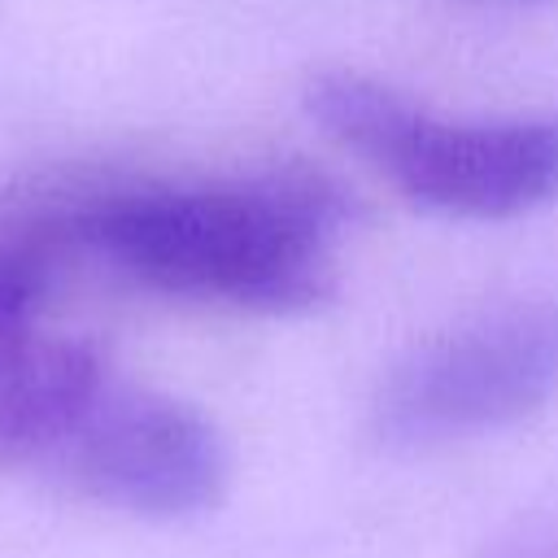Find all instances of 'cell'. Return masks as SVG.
Masks as SVG:
<instances>
[{
	"label": "cell",
	"mask_w": 558,
	"mask_h": 558,
	"mask_svg": "<svg viewBox=\"0 0 558 558\" xmlns=\"http://www.w3.org/2000/svg\"><path fill=\"white\" fill-rule=\"evenodd\" d=\"M480 558H558V532H554V527L523 523V527H514L510 536L493 541Z\"/></svg>",
	"instance_id": "obj_6"
},
{
	"label": "cell",
	"mask_w": 558,
	"mask_h": 558,
	"mask_svg": "<svg viewBox=\"0 0 558 558\" xmlns=\"http://www.w3.org/2000/svg\"><path fill=\"white\" fill-rule=\"evenodd\" d=\"M65 231H74V222L57 231H22L13 240H0V357L39 336V310L52 292L61 248L57 240Z\"/></svg>",
	"instance_id": "obj_5"
},
{
	"label": "cell",
	"mask_w": 558,
	"mask_h": 558,
	"mask_svg": "<svg viewBox=\"0 0 558 558\" xmlns=\"http://www.w3.org/2000/svg\"><path fill=\"white\" fill-rule=\"evenodd\" d=\"M506 4H554V0H506Z\"/></svg>",
	"instance_id": "obj_7"
},
{
	"label": "cell",
	"mask_w": 558,
	"mask_h": 558,
	"mask_svg": "<svg viewBox=\"0 0 558 558\" xmlns=\"http://www.w3.org/2000/svg\"><path fill=\"white\" fill-rule=\"evenodd\" d=\"M353 196L305 161L240 179L161 183L96 196L74 235L144 288L253 314H310L331 301L327 244L349 227Z\"/></svg>",
	"instance_id": "obj_1"
},
{
	"label": "cell",
	"mask_w": 558,
	"mask_h": 558,
	"mask_svg": "<svg viewBox=\"0 0 558 558\" xmlns=\"http://www.w3.org/2000/svg\"><path fill=\"white\" fill-rule=\"evenodd\" d=\"M558 401V301L523 296L410 344L366 397V436L427 453L519 427Z\"/></svg>",
	"instance_id": "obj_2"
},
{
	"label": "cell",
	"mask_w": 558,
	"mask_h": 558,
	"mask_svg": "<svg viewBox=\"0 0 558 558\" xmlns=\"http://www.w3.org/2000/svg\"><path fill=\"white\" fill-rule=\"evenodd\" d=\"M375 170L432 214L514 218L558 196V113L449 122L410 100Z\"/></svg>",
	"instance_id": "obj_4"
},
{
	"label": "cell",
	"mask_w": 558,
	"mask_h": 558,
	"mask_svg": "<svg viewBox=\"0 0 558 558\" xmlns=\"http://www.w3.org/2000/svg\"><path fill=\"white\" fill-rule=\"evenodd\" d=\"M48 466L74 497L148 523L196 519L231 488V445L201 405L113 379L48 453Z\"/></svg>",
	"instance_id": "obj_3"
}]
</instances>
